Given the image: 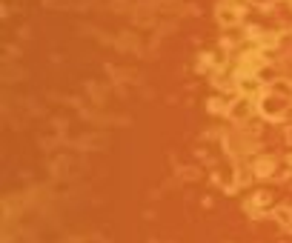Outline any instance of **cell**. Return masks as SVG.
<instances>
[{
    "label": "cell",
    "instance_id": "6da1fadb",
    "mask_svg": "<svg viewBox=\"0 0 292 243\" xmlns=\"http://www.w3.org/2000/svg\"><path fill=\"white\" fill-rule=\"evenodd\" d=\"M218 23H223V26H232V23H238L241 20V14H244V9H235V6H229V3H223V6H218Z\"/></svg>",
    "mask_w": 292,
    "mask_h": 243
},
{
    "label": "cell",
    "instance_id": "7a4b0ae2",
    "mask_svg": "<svg viewBox=\"0 0 292 243\" xmlns=\"http://www.w3.org/2000/svg\"><path fill=\"white\" fill-rule=\"evenodd\" d=\"M249 112H252V103H249V100H235L232 106H229V117H232V120H246V117H249Z\"/></svg>",
    "mask_w": 292,
    "mask_h": 243
},
{
    "label": "cell",
    "instance_id": "3957f363",
    "mask_svg": "<svg viewBox=\"0 0 292 243\" xmlns=\"http://www.w3.org/2000/svg\"><path fill=\"white\" fill-rule=\"evenodd\" d=\"M269 92L275 94V97H290V94H292V83H287V81H275L272 86H269Z\"/></svg>",
    "mask_w": 292,
    "mask_h": 243
},
{
    "label": "cell",
    "instance_id": "277c9868",
    "mask_svg": "<svg viewBox=\"0 0 292 243\" xmlns=\"http://www.w3.org/2000/svg\"><path fill=\"white\" fill-rule=\"evenodd\" d=\"M272 166H275V163H272V158H264V161L255 163V172L258 174H272Z\"/></svg>",
    "mask_w": 292,
    "mask_h": 243
},
{
    "label": "cell",
    "instance_id": "5b68a950",
    "mask_svg": "<svg viewBox=\"0 0 292 243\" xmlns=\"http://www.w3.org/2000/svg\"><path fill=\"white\" fill-rule=\"evenodd\" d=\"M275 218H278V223H290L292 212H290V209H278V212H275Z\"/></svg>",
    "mask_w": 292,
    "mask_h": 243
},
{
    "label": "cell",
    "instance_id": "8992f818",
    "mask_svg": "<svg viewBox=\"0 0 292 243\" xmlns=\"http://www.w3.org/2000/svg\"><path fill=\"white\" fill-rule=\"evenodd\" d=\"M238 83H241L244 92H252V89H255V81H252V78H238Z\"/></svg>",
    "mask_w": 292,
    "mask_h": 243
},
{
    "label": "cell",
    "instance_id": "52a82bcc",
    "mask_svg": "<svg viewBox=\"0 0 292 243\" xmlns=\"http://www.w3.org/2000/svg\"><path fill=\"white\" fill-rule=\"evenodd\" d=\"M290 163H292V155H290Z\"/></svg>",
    "mask_w": 292,
    "mask_h": 243
}]
</instances>
